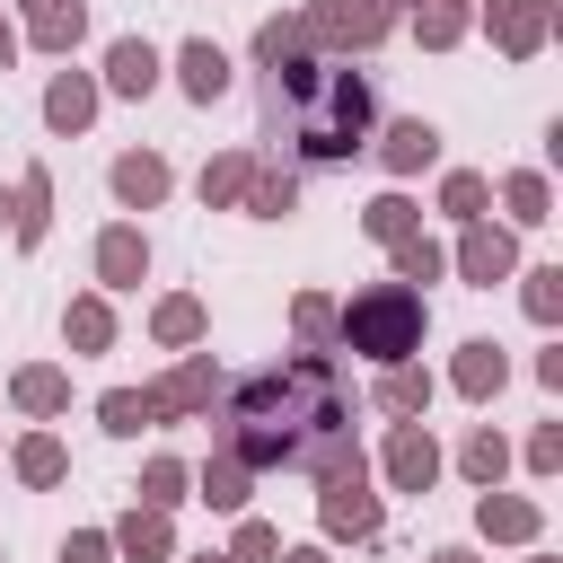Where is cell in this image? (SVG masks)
I'll return each instance as SVG.
<instances>
[{
	"label": "cell",
	"instance_id": "cell-52",
	"mask_svg": "<svg viewBox=\"0 0 563 563\" xmlns=\"http://www.w3.org/2000/svg\"><path fill=\"white\" fill-rule=\"evenodd\" d=\"M440 9H466V0H440Z\"/></svg>",
	"mask_w": 563,
	"mask_h": 563
},
{
	"label": "cell",
	"instance_id": "cell-40",
	"mask_svg": "<svg viewBox=\"0 0 563 563\" xmlns=\"http://www.w3.org/2000/svg\"><path fill=\"white\" fill-rule=\"evenodd\" d=\"M510 466H528L537 484H554V475H563V422H537L528 449H510Z\"/></svg>",
	"mask_w": 563,
	"mask_h": 563
},
{
	"label": "cell",
	"instance_id": "cell-38",
	"mask_svg": "<svg viewBox=\"0 0 563 563\" xmlns=\"http://www.w3.org/2000/svg\"><path fill=\"white\" fill-rule=\"evenodd\" d=\"M290 352H334V299L325 290H299L290 299Z\"/></svg>",
	"mask_w": 563,
	"mask_h": 563
},
{
	"label": "cell",
	"instance_id": "cell-8",
	"mask_svg": "<svg viewBox=\"0 0 563 563\" xmlns=\"http://www.w3.org/2000/svg\"><path fill=\"white\" fill-rule=\"evenodd\" d=\"M449 273H457L466 290L510 282V273H519V229H501V220H466V229H457V246H449Z\"/></svg>",
	"mask_w": 563,
	"mask_h": 563
},
{
	"label": "cell",
	"instance_id": "cell-20",
	"mask_svg": "<svg viewBox=\"0 0 563 563\" xmlns=\"http://www.w3.org/2000/svg\"><path fill=\"white\" fill-rule=\"evenodd\" d=\"M106 537H114V563H176V519H167V510H141V501H132Z\"/></svg>",
	"mask_w": 563,
	"mask_h": 563
},
{
	"label": "cell",
	"instance_id": "cell-31",
	"mask_svg": "<svg viewBox=\"0 0 563 563\" xmlns=\"http://www.w3.org/2000/svg\"><path fill=\"white\" fill-rule=\"evenodd\" d=\"M132 501L176 519V510L194 501V466H185V457H167V449H158V457H141V484H132Z\"/></svg>",
	"mask_w": 563,
	"mask_h": 563
},
{
	"label": "cell",
	"instance_id": "cell-42",
	"mask_svg": "<svg viewBox=\"0 0 563 563\" xmlns=\"http://www.w3.org/2000/svg\"><path fill=\"white\" fill-rule=\"evenodd\" d=\"M537 387H545V396H563V343H545V352H537Z\"/></svg>",
	"mask_w": 563,
	"mask_h": 563
},
{
	"label": "cell",
	"instance_id": "cell-32",
	"mask_svg": "<svg viewBox=\"0 0 563 563\" xmlns=\"http://www.w3.org/2000/svg\"><path fill=\"white\" fill-rule=\"evenodd\" d=\"M413 229H422V202H413L405 185H387V194L361 202V238H369V246H396V238H413Z\"/></svg>",
	"mask_w": 563,
	"mask_h": 563
},
{
	"label": "cell",
	"instance_id": "cell-6",
	"mask_svg": "<svg viewBox=\"0 0 563 563\" xmlns=\"http://www.w3.org/2000/svg\"><path fill=\"white\" fill-rule=\"evenodd\" d=\"M466 18L493 35L501 62H537L554 44V0H466Z\"/></svg>",
	"mask_w": 563,
	"mask_h": 563
},
{
	"label": "cell",
	"instance_id": "cell-14",
	"mask_svg": "<svg viewBox=\"0 0 563 563\" xmlns=\"http://www.w3.org/2000/svg\"><path fill=\"white\" fill-rule=\"evenodd\" d=\"M369 150H378L387 185H413L422 167H440V123H431V114H396V123H387Z\"/></svg>",
	"mask_w": 563,
	"mask_h": 563
},
{
	"label": "cell",
	"instance_id": "cell-36",
	"mask_svg": "<svg viewBox=\"0 0 563 563\" xmlns=\"http://www.w3.org/2000/svg\"><path fill=\"white\" fill-rule=\"evenodd\" d=\"M510 282H519L528 325H545V334H554V325H563V264H519Z\"/></svg>",
	"mask_w": 563,
	"mask_h": 563
},
{
	"label": "cell",
	"instance_id": "cell-13",
	"mask_svg": "<svg viewBox=\"0 0 563 563\" xmlns=\"http://www.w3.org/2000/svg\"><path fill=\"white\" fill-rule=\"evenodd\" d=\"M106 194H114V211H158V202L176 194V167H167V150H114V167H106Z\"/></svg>",
	"mask_w": 563,
	"mask_h": 563
},
{
	"label": "cell",
	"instance_id": "cell-28",
	"mask_svg": "<svg viewBox=\"0 0 563 563\" xmlns=\"http://www.w3.org/2000/svg\"><path fill=\"white\" fill-rule=\"evenodd\" d=\"M194 501H202V510H220V519H238V510L255 501V475H246L238 457H220V449H211V457L194 466Z\"/></svg>",
	"mask_w": 563,
	"mask_h": 563
},
{
	"label": "cell",
	"instance_id": "cell-1",
	"mask_svg": "<svg viewBox=\"0 0 563 563\" xmlns=\"http://www.w3.org/2000/svg\"><path fill=\"white\" fill-rule=\"evenodd\" d=\"M422 334H431V299L405 282H361L352 299H334V352H352L369 369L422 361Z\"/></svg>",
	"mask_w": 563,
	"mask_h": 563
},
{
	"label": "cell",
	"instance_id": "cell-21",
	"mask_svg": "<svg viewBox=\"0 0 563 563\" xmlns=\"http://www.w3.org/2000/svg\"><path fill=\"white\" fill-rule=\"evenodd\" d=\"M44 238H53V167L35 158V167H18V220H9V246L35 255Z\"/></svg>",
	"mask_w": 563,
	"mask_h": 563
},
{
	"label": "cell",
	"instance_id": "cell-18",
	"mask_svg": "<svg viewBox=\"0 0 563 563\" xmlns=\"http://www.w3.org/2000/svg\"><path fill=\"white\" fill-rule=\"evenodd\" d=\"M493 202H501V229H519V238H528V229H545V220H554V176H545V167H510V176L493 185Z\"/></svg>",
	"mask_w": 563,
	"mask_h": 563
},
{
	"label": "cell",
	"instance_id": "cell-16",
	"mask_svg": "<svg viewBox=\"0 0 563 563\" xmlns=\"http://www.w3.org/2000/svg\"><path fill=\"white\" fill-rule=\"evenodd\" d=\"M501 387H510V352H501L493 334H466L457 361H449V396H457V405H493Z\"/></svg>",
	"mask_w": 563,
	"mask_h": 563
},
{
	"label": "cell",
	"instance_id": "cell-43",
	"mask_svg": "<svg viewBox=\"0 0 563 563\" xmlns=\"http://www.w3.org/2000/svg\"><path fill=\"white\" fill-rule=\"evenodd\" d=\"M18 53H26V44H18V18L0 9V70H18Z\"/></svg>",
	"mask_w": 563,
	"mask_h": 563
},
{
	"label": "cell",
	"instance_id": "cell-39",
	"mask_svg": "<svg viewBox=\"0 0 563 563\" xmlns=\"http://www.w3.org/2000/svg\"><path fill=\"white\" fill-rule=\"evenodd\" d=\"M220 554H229V563H282V528L255 519V510H238V537H229Z\"/></svg>",
	"mask_w": 563,
	"mask_h": 563
},
{
	"label": "cell",
	"instance_id": "cell-26",
	"mask_svg": "<svg viewBox=\"0 0 563 563\" xmlns=\"http://www.w3.org/2000/svg\"><path fill=\"white\" fill-rule=\"evenodd\" d=\"M18 44H35L44 62H70V53L88 44V0H62V9L26 18V26H18Z\"/></svg>",
	"mask_w": 563,
	"mask_h": 563
},
{
	"label": "cell",
	"instance_id": "cell-2",
	"mask_svg": "<svg viewBox=\"0 0 563 563\" xmlns=\"http://www.w3.org/2000/svg\"><path fill=\"white\" fill-rule=\"evenodd\" d=\"M369 123H378V97H369V79L325 62L317 97L290 114V150H299V167H352V158L369 150Z\"/></svg>",
	"mask_w": 563,
	"mask_h": 563
},
{
	"label": "cell",
	"instance_id": "cell-22",
	"mask_svg": "<svg viewBox=\"0 0 563 563\" xmlns=\"http://www.w3.org/2000/svg\"><path fill=\"white\" fill-rule=\"evenodd\" d=\"M202 334H211V308H202L194 290L150 299V343H158V352H202Z\"/></svg>",
	"mask_w": 563,
	"mask_h": 563
},
{
	"label": "cell",
	"instance_id": "cell-23",
	"mask_svg": "<svg viewBox=\"0 0 563 563\" xmlns=\"http://www.w3.org/2000/svg\"><path fill=\"white\" fill-rule=\"evenodd\" d=\"M114 299L106 290H79L70 308H62V343H70V361H97V352H114Z\"/></svg>",
	"mask_w": 563,
	"mask_h": 563
},
{
	"label": "cell",
	"instance_id": "cell-11",
	"mask_svg": "<svg viewBox=\"0 0 563 563\" xmlns=\"http://www.w3.org/2000/svg\"><path fill=\"white\" fill-rule=\"evenodd\" d=\"M167 70H176V97H185V106H220V97L238 88L229 44H211V35H185V44L167 53Z\"/></svg>",
	"mask_w": 563,
	"mask_h": 563
},
{
	"label": "cell",
	"instance_id": "cell-34",
	"mask_svg": "<svg viewBox=\"0 0 563 563\" xmlns=\"http://www.w3.org/2000/svg\"><path fill=\"white\" fill-rule=\"evenodd\" d=\"M290 53H317V44H308V9L264 18V26H255V44H246V62H255V70H273V62H290Z\"/></svg>",
	"mask_w": 563,
	"mask_h": 563
},
{
	"label": "cell",
	"instance_id": "cell-41",
	"mask_svg": "<svg viewBox=\"0 0 563 563\" xmlns=\"http://www.w3.org/2000/svg\"><path fill=\"white\" fill-rule=\"evenodd\" d=\"M62 563H114V537L106 528H70L62 537Z\"/></svg>",
	"mask_w": 563,
	"mask_h": 563
},
{
	"label": "cell",
	"instance_id": "cell-7",
	"mask_svg": "<svg viewBox=\"0 0 563 563\" xmlns=\"http://www.w3.org/2000/svg\"><path fill=\"white\" fill-rule=\"evenodd\" d=\"M449 475V449L431 440V422H387V440H378V484L387 493H431Z\"/></svg>",
	"mask_w": 563,
	"mask_h": 563
},
{
	"label": "cell",
	"instance_id": "cell-19",
	"mask_svg": "<svg viewBox=\"0 0 563 563\" xmlns=\"http://www.w3.org/2000/svg\"><path fill=\"white\" fill-rule=\"evenodd\" d=\"M431 396H440V378H431L422 361H396V369H378V378H369V405H378L387 422H422V413H431Z\"/></svg>",
	"mask_w": 563,
	"mask_h": 563
},
{
	"label": "cell",
	"instance_id": "cell-5",
	"mask_svg": "<svg viewBox=\"0 0 563 563\" xmlns=\"http://www.w3.org/2000/svg\"><path fill=\"white\" fill-rule=\"evenodd\" d=\"M396 26H405V18H396L387 0H308V44H317V62H325V53H378Z\"/></svg>",
	"mask_w": 563,
	"mask_h": 563
},
{
	"label": "cell",
	"instance_id": "cell-35",
	"mask_svg": "<svg viewBox=\"0 0 563 563\" xmlns=\"http://www.w3.org/2000/svg\"><path fill=\"white\" fill-rule=\"evenodd\" d=\"M440 273H449V246H440V238H422V229H413V238H396V246H387V282L422 290V282H440Z\"/></svg>",
	"mask_w": 563,
	"mask_h": 563
},
{
	"label": "cell",
	"instance_id": "cell-47",
	"mask_svg": "<svg viewBox=\"0 0 563 563\" xmlns=\"http://www.w3.org/2000/svg\"><path fill=\"white\" fill-rule=\"evenodd\" d=\"M9 220H18V185H0V238H9Z\"/></svg>",
	"mask_w": 563,
	"mask_h": 563
},
{
	"label": "cell",
	"instance_id": "cell-3",
	"mask_svg": "<svg viewBox=\"0 0 563 563\" xmlns=\"http://www.w3.org/2000/svg\"><path fill=\"white\" fill-rule=\"evenodd\" d=\"M387 537V501L369 493V466L325 475L317 484V545H378Z\"/></svg>",
	"mask_w": 563,
	"mask_h": 563
},
{
	"label": "cell",
	"instance_id": "cell-44",
	"mask_svg": "<svg viewBox=\"0 0 563 563\" xmlns=\"http://www.w3.org/2000/svg\"><path fill=\"white\" fill-rule=\"evenodd\" d=\"M282 563H334V545H317V537H308V545H282Z\"/></svg>",
	"mask_w": 563,
	"mask_h": 563
},
{
	"label": "cell",
	"instance_id": "cell-9",
	"mask_svg": "<svg viewBox=\"0 0 563 563\" xmlns=\"http://www.w3.org/2000/svg\"><path fill=\"white\" fill-rule=\"evenodd\" d=\"M88 273H97L106 299H114V290H141V282H150V229H141V220H106L97 246H88Z\"/></svg>",
	"mask_w": 563,
	"mask_h": 563
},
{
	"label": "cell",
	"instance_id": "cell-29",
	"mask_svg": "<svg viewBox=\"0 0 563 563\" xmlns=\"http://www.w3.org/2000/svg\"><path fill=\"white\" fill-rule=\"evenodd\" d=\"M246 176H255V150H211L202 176H194L202 211H238V202H246Z\"/></svg>",
	"mask_w": 563,
	"mask_h": 563
},
{
	"label": "cell",
	"instance_id": "cell-45",
	"mask_svg": "<svg viewBox=\"0 0 563 563\" xmlns=\"http://www.w3.org/2000/svg\"><path fill=\"white\" fill-rule=\"evenodd\" d=\"M0 9H9L18 26H26V18H44V9H62V0H0Z\"/></svg>",
	"mask_w": 563,
	"mask_h": 563
},
{
	"label": "cell",
	"instance_id": "cell-33",
	"mask_svg": "<svg viewBox=\"0 0 563 563\" xmlns=\"http://www.w3.org/2000/svg\"><path fill=\"white\" fill-rule=\"evenodd\" d=\"M405 26H413V44H422V53H457V44L475 35V18H466V9H440V0H413V9H405Z\"/></svg>",
	"mask_w": 563,
	"mask_h": 563
},
{
	"label": "cell",
	"instance_id": "cell-49",
	"mask_svg": "<svg viewBox=\"0 0 563 563\" xmlns=\"http://www.w3.org/2000/svg\"><path fill=\"white\" fill-rule=\"evenodd\" d=\"M519 563H563V554H545V545H528V554H519Z\"/></svg>",
	"mask_w": 563,
	"mask_h": 563
},
{
	"label": "cell",
	"instance_id": "cell-37",
	"mask_svg": "<svg viewBox=\"0 0 563 563\" xmlns=\"http://www.w3.org/2000/svg\"><path fill=\"white\" fill-rule=\"evenodd\" d=\"M97 431H106V440H141V431H158V413H150L141 387H106V396H97Z\"/></svg>",
	"mask_w": 563,
	"mask_h": 563
},
{
	"label": "cell",
	"instance_id": "cell-46",
	"mask_svg": "<svg viewBox=\"0 0 563 563\" xmlns=\"http://www.w3.org/2000/svg\"><path fill=\"white\" fill-rule=\"evenodd\" d=\"M431 563H484L475 545H431Z\"/></svg>",
	"mask_w": 563,
	"mask_h": 563
},
{
	"label": "cell",
	"instance_id": "cell-27",
	"mask_svg": "<svg viewBox=\"0 0 563 563\" xmlns=\"http://www.w3.org/2000/svg\"><path fill=\"white\" fill-rule=\"evenodd\" d=\"M457 475H466L475 493H501V475H510V431H501V422H475V431L457 440Z\"/></svg>",
	"mask_w": 563,
	"mask_h": 563
},
{
	"label": "cell",
	"instance_id": "cell-24",
	"mask_svg": "<svg viewBox=\"0 0 563 563\" xmlns=\"http://www.w3.org/2000/svg\"><path fill=\"white\" fill-rule=\"evenodd\" d=\"M238 211H246V220H290V211H299V167L255 150V176H246V202H238Z\"/></svg>",
	"mask_w": 563,
	"mask_h": 563
},
{
	"label": "cell",
	"instance_id": "cell-48",
	"mask_svg": "<svg viewBox=\"0 0 563 563\" xmlns=\"http://www.w3.org/2000/svg\"><path fill=\"white\" fill-rule=\"evenodd\" d=\"M176 563H229V554H220V545H202V554H176Z\"/></svg>",
	"mask_w": 563,
	"mask_h": 563
},
{
	"label": "cell",
	"instance_id": "cell-10",
	"mask_svg": "<svg viewBox=\"0 0 563 563\" xmlns=\"http://www.w3.org/2000/svg\"><path fill=\"white\" fill-rule=\"evenodd\" d=\"M158 79H167V53H158L150 35H114V44H106V62H97V88H106V97H123V106L158 97Z\"/></svg>",
	"mask_w": 563,
	"mask_h": 563
},
{
	"label": "cell",
	"instance_id": "cell-4",
	"mask_svg": "<svg viewBox=\"0 0 563 563\" xmlns=\"http://www.w3.org/2000/svg\"><path fill=\"white\" fill-rule=\"evenodd\" d=\"M141 396H150V413H158V422H211V413H220V396H229V369H220L211 352H176V369H158Z\"/></svg>",
	"mask_w": 563,
	"mask_h": 563
},
{
	"label": "cell",
	"instance_id": "cell-15",
	"mask_svg": "<svg viewBox=\"0 0 563 563\" xmlns=\"http://www.w3.org/2000/svg\"><path fill=\"white\" fill-rule=\"evenodd\" d=\"M475 537L484 545H545V501H528V493H475Z\"/></svg>",
	"mask_w": 563,
	"mask_h": 563
},
{
	"label": "cell",
	"instance_id": "cell-53",
	"mask_svg": "<svg viewBox=\"0 0 563 563\" xmlns=\"http://www.w3.org/2000/svg\"><path fill=\"white\" fill-rule=\"evenodd\" d=\"M0 563H9V545H0Z\"/></svg>",
	"mask_w": 563,
	"mask_h": 563
},
{
	"label": "cell",
	"instance_id": "cell-50",
	"mask_svg": "<svg viewBox=\"0 0 563 563\" xmlns=\"http://www.w3.org/2000/svg\"><path fill=\"white\" fill-rule=\"evenodd\" d=\"M387 9H396V18H405V9H413V0H387Z\"/></svg>",
	"mask_w": 563,
	"mask_h": 563
},
{
	"label": "cell",
	"instance_id": "cell-12",
	"mask_svg": "<svg viewBox=\"0 0 563 563\" xmlns=\"http://www.w3.org/2000/svg\"><path fill=\"white\" fill-rule=\"evenodd\" d=\"M97 106H106V88H97V70H79V62H62V70L44 79V106H35V114H44V132H53V141H79V132L97 123Z\"/></svg>",
	"mask_w": 563,
	"mask_h": 563
},
{
	"label": "cell",
	"instance_id": "cell-25",
	"mask_svg": "<svg viewBox=\"0 0 563 563\" xmlns=\"http://www.w3.org/2000/svg\"><path fill=\"white\" fill-rule=\"evenodd\" d=\"M9 475H18L26 493H53V484L70 475V449H62V440L35 422V431H18V440H9Z\"/></svg>",
	"mask_w": 563,
	"mask_h": 563
},
{
	"label": "cell",
	"instance_id": "cell-30",
	"mask_svg": "<svg viewBox=\"0 0 563 563\" xmlns=\"http://www.w3.org/2000/svg\"><path fill=\"white\" fill-rule=\"evenodd\" d=\"M431 211L457 220V229H466V220H493V176H484V167H449V176L431 185Z\"/></svg>",
	"mask_w": 563,
	"mask_h": 563
},
{
	"label": "cell",
	"instance_id": "cell-17",
	"mask_svg": "<svg viewBox=\"0 0 563 563\" xmlns=\"http://www.w3.org/2000/svg\"><path fill=\"white\" fill-rule=\"evenodd\" d=\"M9 413L62 422V413H70V369H62V361H18V369H9Z\"/></svg>",
	"mask_w": 563,
	"mask_h": 563
},
{
	"label": "cell",
	"instance_id": "cell-51",
	"mask_svg": "<svg viewBox=\"0 0 563 563\" xmlns=\"http://www.w3.org/2000/svg\"><path fill=\"white\" fill-rule=\"evenodd\" d=\"M0 466H9V431H0Z\"/></svg>",
	"mask_w": 563,
	"mask_h": 563
}]
</instances>
